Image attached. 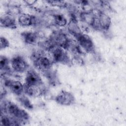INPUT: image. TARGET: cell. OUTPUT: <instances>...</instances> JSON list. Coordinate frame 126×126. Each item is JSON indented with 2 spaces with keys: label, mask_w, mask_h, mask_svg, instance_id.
Wrapping results in <instances>:
<instances>
[{
  "label": "cell",
  "mask_w": 126,
  "mask_h": 126,
  "mask_svg": "<svg viewBox=\"0 0 126 126\" xmlns=\"http://www.w3.org/2000/svg\"><path fill=\"white\" fill-rule=\"evenodd\" d=\"M32 58L35 66L42 71H47L51 67V59L44 53L35 52L32 54Z\"/></svg>",
  "instance_id": "1"
},
{
  "label": "cell",
  "mask_w": 126,
  "mask_h": 126,
  "mask_svg": "<svg viewBox=\"0 0 126 126\" xmlns=\"http://www.w3.org/2000/svg\"><path fill=\"white\" fill-rule=\"evenodd\" d=\"M50 52L51 58L56 62L60 63H67L68 58L66 52L63 49L57 45H52L48 48Z\"/></svg>",
  "instance_id": "2"
},
{
  "label": "cell",
  "mask_w": 126,
  "mask_h": 126,
  "mask_svg": "<svg viewBox=\"0 0 126 126\" xmlns=\"http://www.w3.org/2000/svg\"><path fill=\"white\" fill-rule=\"evenodd\" d=\"M5 111L12 116L20 120L28 119V114L23 110L20 109L16 105L12 102H8L5 105Z\"/></svg>",
  "instance_id": "3"
},
{
  "label": "cell",
  "mask_w": 126,
  "mask_h": 126,
  "mask_svg": "<svg viewBox=\"0 0 126 126\" xmlns=\"http://www.w3.org/2000/svg\"><path fill=\"white\" fill-rule=\"evenodd\" d=\"M11 63L13 69L18 72H23L28 68V64L25 60L19 56L13 58Z\"/></svg>",
  "instance_id": "4"
},
{
  "label": "cell",
  "mask_w": 126,
  "mask_h": 126,
  "mask_svg": "<svg viewBox=\"0 0 126 126\" xmlns=\"http://www.w3.org/2000/svg\"><path fill=\"white\" fill-rule=\"evenodd\" d=\"M57 103L63 105H69L74 103V97L70 93L62 91L56 97Z\"/></svg>",
  "instance_id": "5"
},
{
  "label": "cell",
  "mask_w": 126,
  "mask_h": 126,
  "mask_svg": "<svg viewBox=\"0 0 126 126\" xmlns=\"http://www.w3.org/2000/svg\"><path fill=\"white\" fill-rule=\"evenodd\" d=\"M25 84L34 87H38L42 84V81L38 74L34 70L28 71L25 79Z\"/></svg>",
  "instance_id": "6"
},
{
  "label": "cell",
  "mask_w": 126,
  "mask_h": 126,
  "mask_svg": "<svg viewBox=\"0 0 126 126\" xmlns=\"http://www.w3.org/2000/svg\"><path fill=\"white\" fill-rule=\"evenodd\" d=\"M75 36L81 46L87 51H91L93 49V43L87 35L80 33Z\"/></svg>",
  "instance_id": "7"
},
{
  "label": "cell",
  "mask_w": 126,
  "mask_h": 126,
  "mask_svg": "<svg viewBox=\"0 0 126 126\" xmlns=\"http://www.w3.org/2000/svg\"><path fill=\"white\" fill-rule=\"evenodd\" d=\"M5 85L9 88L13 93L17 95H20L24 92V85L19 81L6 80Z\"/></svg>",
  "instance_id": "8"
},
{
  "label": "cell",
  "mask_w": 126,
  "mask_h": 126,
  "mask_svg": "<svg viewBox=\"0 0 126 126\" xmlns=\"http://www.w3.org/2000/svg\"><path fill=\"white\" fill-rule=\"evenodd\" d=\"M24 41L29 44H35L37 41V36L32 32H24L21 34Z\"/></svg>",
  "instance_id": "9"
},
{
  "label": "cell",
  "mask_w": 126,
  "mask_h": 126,
  "mask_svg": "<svg viewBox=\"0 0 126 126\" xmlns=\"http://www.w3.org/2000/svg\"><path fill=\"white\" fill-rule=\"evenodd\" d=\"M0 25L1 27H3L14 28L15 27V22L11 16L5 15L1 17Z\"/></svg>",
  "instance_id": "10"
},
{
  "label": "cell",
  "mask_w": 126,
  "mask_h": 126,
  "mask_svg": "<svg viewBox=\"0 0 126 126\" xmlns=\"http://www.w3.org/2000/svg\"><path fill=\"white\" fill-rule=\"evenodd\" d=\"M19 23L22 26H30L34 21L33 17L29 14H23L18 18Z\"/></svg>",
  "instance_id": "11"
},
{
  "label": "cell",
  "mask_w": 126,
  "mask_h": 126,
  "mask_svg": "<svg viewBox=\"0 0 126 126\" xmlns=\"http://www.w3.org/2000/svg\"><path fill=\"white\" fill-rule=\"evenodd\" d=\"M1 123L4 126H11V125H18L16 121L14 119V118L9 117L6 115L1 116Z\"/></svg>",
  "instance_id": "12"
},
{
  "label": "cell",
  "mask_w": 126,
  "mask_h": 126,
  "mask_svg": "<svg viewBox=\"0 0 126 126\" xmlns=\"http://www.w3.org/2000/svg\"><path fill=\"white\" fill-rule=\"evenodd\" d=\"M54 20L55 23L60 26H63L66 24V20L64 17L60 14H57L54 16Z\"/></svg>",
  "instance_id": "13"
},
{
  "label": "cell",
  "mask_w": 126,
  "mask_h": 126,
  "mask_svg": "<svg viewBox=\"0 0 126 126\" xmlns=\"http://www.w3.org/2000/svg\"><path fill=\"white\" fill-rule=\"evenodd\" d=\"M0 70L6 71L8 69V60L4 56H1L0 58Z\"/></svg>",
  "instance_id": "14"
},
{
  "label": "cell",
  "mask_w": 126,
  "mask_h": 126,
  "mask_svg": "<svg viewBox=\"0 0 126 126\" xmlns=\"http://www.w3.org/2000/svg\"><path fill=\"white\" fill-rule=\"evenodd\" d=\"M20 101H21V103L27 109H32V105L31 104L29 100L26 97L23 96L20 98Z\"/></svg>",
  "instance_id": "15"
},
{
  "label": "cell",
  "mask_w": 126,
  "mask_h": 126,
  "mask_svg": "<svg viewBox=\"0 0 126 126\" xmlns=\"http://www.w3.org/2000/svg\"><path fill=\"white\" fill-rule=\"evenodd\" d=\"M9 46V42L4 37H0V49H2L3 48H5Z\"/></svg>",
  "instance_id": "16"
}]
</instances>
